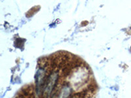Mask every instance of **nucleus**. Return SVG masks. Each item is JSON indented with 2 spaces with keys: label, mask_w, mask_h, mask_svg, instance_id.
Instances as JSON below:
<instances>
[{
  "label": "nucleus",
  "mask_w": 131,
  "mask_h": 98,
  "mask_svg": "<svg viewBox=\"0 0 131 98\" xmlns=\"http://www.w3.org/2000/svg\"><path fill=\"white\" fill-rule=\"evenodd\" d=\"M58 74L57 72H54L48 77L47 80V83L45 84V88L44 92L46 93L47 95H50L52 93V90L56 86L58 81Z\"/></svg>",
  "instance_id": "f257e3e1"
},
{
  "label": "nucleus",
  "mask_w": 131,
  "mask_h": 98,
  "mask_svg": "<svg viewBox=\"0 0 131 98\" xmlns=\"http://www.w3.org/2000/svg\"><path fill=\"white\" fill-rule=\"evenodd\" d=\"M72 90L69 86H64L60 92L58 98H68L71 94Z\"/></svg>",
  "instance_id": "f03ea898"
},
{
  "label": "nucleus",
  "mask_w": 131,
  "mask_h": 98,
  "mask_svg": "<svg viewBox=\"0 0 131 98\" xmlns=\"http://www.w3.org/2000/svg\"><path fill=\"white\" fill-rule=\"evenodd\" d=\"M45 71L43 69L38 70L37 73V79H36V84L37 86H41V85L43 84V80L45 79Z\"/></svg>",
  "instance_id": "7ed1b4c3"
},
{
  "label": "nucleus",
  "mask_w": 131,
  "mask_h": 98,
  "mask_svg": "<svg viewBox=\"0 0 131 98\" xmlns=\"http://www.w3.org/2000/svg\"><path fill=\"white\" fill-rule=\"evenodd\" d=\"M72 98H80V97H79V96H78V95H76V96L73 97H72Z\"/></svg>",
  "instance_id": "20e7f679"
}]
</instances>
